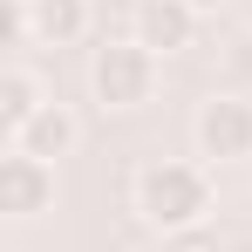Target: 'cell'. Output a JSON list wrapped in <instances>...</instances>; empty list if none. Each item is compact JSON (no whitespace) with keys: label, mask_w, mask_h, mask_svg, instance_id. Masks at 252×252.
<instances>
[{"label":"cell","mask_w":252,"mask_h":252,"mask_svg":"<svg viewBox=\"0 0 252 252\" xmlns=\"http://www.w3.org/2000/svg\"><path fill=\"white\" fill-rule=\"evenodd\" d=\"M143 252H170V246H143Z\"/></svg>","instance_id":"13"},{"label":"cell","mask_w":252,"mask_h":252,"mask_svg":"<svg viewBox=\"0 0 252 252\" xmlns=\"http://www.w3.org/2000/svg\"><path fill=\"white\" fill-rule=\"evenodd\" d=\"M129 205H136V218H143L150 232H164V239H191V232H205V218H211V164L157 157V164L136 170Z\"/></svg>","instance_id":"1"},{"label":"cell","mask_w":252,"mask_h":252,"mask_svg":"<svg viewBox=\"0 0 252 252\" xmlns=\"http://www.w3.org/2000/svg\"><path fill=\"white\" fill-rule=\"evenodd\" d=\"M28 21L41 48H68L89 34V0H28Z\"/></svg>","instance_id":"7"},{"label":"cell","mask_w":252,"mask_h":252,"mask_svg":"<svg viewBox=\"0 0 252 252\" xmlns=\"http://www.w3.org/2000/svg\"><path fill=\"white\" fill-rule=\"evenodd\" d=\"M170 252H211V246L198 239V232H191V239H170Z\"/></svg>","instance_id":"11"},{"label":"cell","mask_w":252,"mask_h":252,"mask_svg":"<svg viewBox=\"0 0 252 252\" xmlns=\"http://www.w3.org/2000/svg\"><path fill=\"white\" fill-rule=\"evenodd\" d=\"M198 164H246L252 157V95L246 89H211L191 116Z\"/></svg>","instance_id":"3"},{"label":"cell","mask_w":252,"mask_h":252,"mask_svg":"<svg viewBox=\"0 0 252 252\" xmlns=\"http://www.w3.org/2000/svg\"><path fill=\"white\" fill-rule=\"evenodd\" d=\"M232 68H239V75H252V34H239V41H232Z\"/></svg>","instance_id":"10"},{"label":"cell","mask_w":252,"mask_h":252,"mask_svg":"<svg viewBox=\"0 0 252 252\" xmlns=\"http://www.w3.org/2000/svg\"><path fill=\"white\" fill-rule=\"evenodd\" d=\"M41 102H48V89L34 82V75H28L21 62H14V68H0V129H7V136L28 123V116H34Z\"/></svg>","instance_id":"8"},{"label":"cell","mask_w":252,"mask_h":252,"mask_svg":"<svg viewBox=\"0 0 252 252\" xmlns=\"http://www.w3.org/2000/svg\"><path fill=\"white\" fill-rule=\"evenodd\" d=\"M150 89H157V55L123 34V41H102L89 55V95L109 109V116H129V109H143L150 102Z\"/></svg>","instance_id":"2"},{"label":"cell","mask_w":252,"mask_h":252,"mask_svg":"<svg viewBox=\"0 0 252 252\" xmlns=\"http://www.w3.org/2000/svg\"><path fill=\"white\" fill-rule=\"evenodd\" d=\"M75 136H82L75 109L48 95V102L34 109V116H28V123L7 136V150H21V157H41V164H55V157H68V150H75Z\"/></svg>","instance_id":"6"},{"label":"cell","mask_w":252,"mask_h":252,"mask_svg":"<svg viewBox=\"0 0 252 252\" xmlns=\"http://www.w3.org/2000/svg\"><path fill=\"white\" fill-rule=\"evenodd\" d=\"M198 21H205V14H198L191 0H136V41L150 48L157 62H164V55H184V48L198 41Z\"/></svg>","instance_id":"5"},{"label":"cell","mask_w":252,"mask_h":252,"mask_svg":"<svg viewBox=\"0 0 252 252\" xmlns=\"http://www.w3.org/2000/svg\"><path fill=\"white\" fill-rule=\"evenodd\" d=\"M28 41H34L28 0H0V48H28Z\"/></svg>","instance_id":"9"},{"label":"cell","mask_w":252,"mask_h":252,"mask_svg":"<svg viewBox=\"0 0 252 252\" xmlns=\"http://www.w3.org/2000/svg\"><path fill=\"white\" fill-rule=\"evenodd\" d=\"M48 205H55V164L7 150V157H0V211L28 225V218H41Z\"/></svg>","instance_id":"4"},{"label":"cell","mask_w":252,"mask_h":252,"mask_svg":"<svg viewBox=\"0 0 252 252\" xmlns=\"http://www.w3.org/2000/svg\"><path fill=\"white\" fill-rule=\"evenodd\" d=\"M191 7H198V14H218V7H225V0H191Z\"/></svg>","instance_id":"12"}]
</instances>
